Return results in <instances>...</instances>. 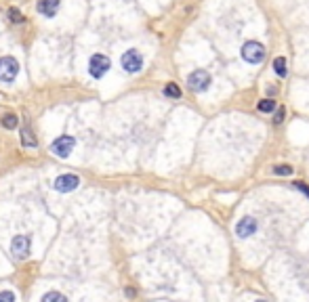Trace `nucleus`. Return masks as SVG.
<instances>
[{
  "instance_id": "f257e3e1",
  "label": "nucleus",
  "mask_w": 309,
  "mask_h": 302,
  "mask_svg": "<svg viewBox=\"0 0 309 302\" xmlns=\"http://www.w3.org/2000/svg\"><path fill=\"white\" fill-rule=\"evenodd\" d=\"M110 59L106 57V55H101V52H97V55H93L91 57V61H89V74L93 76V78H103L108 74V69H110Z\"/></svg>"
},
{
  "instance_id": "f03ea898",
  "label": "nucleus",
  "mask_w": 309,
  "mask_h": 302,
  "mask_svg": "<svg viewBox=\"0 0 309 302\" xmlns=\"http://www.w3.org/2000/svg\"><path fill=\"white\" fill-rule=\"evenodd\" d=\"M187 84H190L192 91L196 93H204L206 88L211 86V74L204 72V69H196L194 74H190V78H187Z\"/></svg>"
},
{
  "instance_id": "7ed1b4c3",
  "label": "nucleus",
  "mask_w": 309,
  "mask_h": 302,
  "mask_svg": "<svg viewBox=\"0 0 309 302\" xmlns=\"http://www.w3.org/2000/svg\"><path fill=\"white\" fill-rule=\"evenodd\" d=\"M242 57L248 63H261L265 59V48L259 42H246L242 46Z\"/></svg>"
},
{
  "instance_id": "20e7f679",
  "label": "nucleus",
  "mask_w": 309,
  "mask_h": 302,
  "mask_svg": "<svg viewBox=\"0 0 309 302\" xmlns=\"http://www.w3.org/2000/svg\"><path fill=\"white\" fill-rule=\"evenodd\" d=\"M19 74V63L13 57H3L0 59V80L3 82H13Z\"/></svg>"
},
{
  "instance_id": "39448f33",
  "label": "nucleus",
  "mask_w": 309,
  "mask_h": 302,
  "mask_svg": "<svg viewBox=\"0 0 309 302\" xmlns=\"http://www.w3.org/2000/svg\"><path fill=\"white\" fill-rule=\"evenodd\" d=\"M120 63H122L124 72L137 74V72H139V69L143 67V57H141L137 50H126L124 55H122V59H120Z\"/></svg>"
},
{
  "instance_id": "423d86ee",
  "label": "nucleus",
  "mask_w": 309,
  "mask_h": 302,
  "mask_svg": "<svg viewBox=\"0 0 309 302\" xmlns=\"http://www.w3.org/2000/svg\"><path fill=\"white\" fill-rule=\"evenodd\" d=\"M30 250H32V241H30L28 235H17V237L11 241V252H13L15 258H19V260L28 258V256H30Z\"/></svg>"
},
{
  "instance_id": "0eeeda50",
  "label": "nucleus",
  "mask_w": 309,
  "mask_h": 302,
  "mask_svg": "<svg viewBox=\"0 0 309 302\" xmlns=\"http://www.w3.org/2000/svg\"><path fill=\"white\" fill-rule=\"evenodd\" d=\"M72 149H74V139L72 136H67V134H63V136H59L53 145H50V151H53L57 157H67L72 153Z\"/></svg>"
},
{
  "instance_id": "6e6552de",
  "label": "nucleus",
  "mask_w": 309,
  "mask_h": 302,
  "mask_svg": "<svg viewBox=\"0 0 309 302\" xmlns=\"http://www.w3.org/2000/svg\"><path fill=\"white\" fill-rule=\"evenodd\" d=\"M80 185V179L76 174H61L55 179V189L61 191V193H67V191H74L76 187Z\"/></svg>"
},
{
  "instance_id": "1a4fd4ad",
  "label": "nucleus",
  "mask_w": 309,
  "mask_h": 302,
  "mask_svg": "<svg viewBox=\"0 0 309 302\" xmlns=\"http://www.w3.org/2000/svg\"><path fill=\"white\" fill-rule=\"evenodd\" d=\"M256 221L252 218V216H244V218H240V223L236 225V233L240 235V237H250L254 231H256Z\"/></svg>"
},
{
  "instance_id": "9d476101",
  "label": "nucleus",
  "mask_w": 309,
  "mask_h": 302,
  "mask_svg": "<svg viewBox=\"0 0 309 302\" xmlns=\"http://www.w3.org/2000/svg\"><path fill=\"white\" fill-rule=\"evenodd\" d=\"M59 11V0H38V13L44 17H55Z\"/></svg>"
},
{
  "instance_id": "9b49d317",
  "label": "nucleus",
  "mask_w": 309,
  "mask_h": 302,
  "mask_svg": "<svg viewBox=\"0 0 309 302\" xmlns=\"http://www.w3.org/2000/svg\"><path fill=\"white\" fill-rule=\"evenodd\" d=\"M21 143L25 147H36V139H34V132L30 128H21Z\"/></svg>"
},
{
  "instance_id": "f8f14e48",
  "label": "nucleus",
  "mask_w": 309,
  "mask_h": 302,
  "mask_svg": "<svg viewBox=\"0 0 309 302\" xmlns=\"http://www.w3.org/2000/svg\"><path fill=\"white\" fill-rule=\"evenodd\" d=\"M17 124H19V118H17L15 114H7V116H3V126H5V128L13 130V128H17Z\"/></svg>"
},
{
  "instance_id": "ddd939ff",
  "label": "nucleus",
  "mask_w": 309,
  "mask_h": 302,
  "mask_svg": "<svg viewBox=\"0 0 309 302\" xmlns=\"http://www.w3.org/2000/svg\"><path fill=\"white\" fill-rule=\"evenodd\" d=\"M40 302H67V298L63 294H59V292H48V294L42 296Z\"/></svg>"
},
{
  "instance_id": "4468645a",
  "label": "nucleus",
  "mask_w": 309,
  "mask_h": 302,
  "mask_svg": "<svg viewBox=\"0 0 309 302\" xmlns=\"http://www.w3.org/2000/svg\"><path fill=\"white\" fill-rule=\"evenodd\" d=\"M273 69H276L278 76H286V59L284 57H278L273 61Z\"/></svg>"
},
{
  "instance_id": "2eb2a0df",
  "label": "nucleus",
  "mask_w": 309,
  "mask_h": 302,
  "mask_svg": "<svg viewBox=\"0 0 309 302\" xmlns=\"http://www.w3.org/2000/svg\"><path fill=\"white\" fill-rule=\"evenodd\" d=\"M273 107H276V101H273V99H263V101L259 103V112H263V114L273 112Z\"/></svg>"
},
{
  "instance_id": "dca6fc26",
  "label": "nucleus",
  "mask_w": 309,
  "mask_h": 302,
  "mask_svg": "<svg viewBox=\"0 0 309 302\" xmlns=\"http://www.w3.org/2000/svg\"><path fill=\"white\" fill-rule=\"evenodd\" d=\"M273 174H278V176H290V174H293V168H290L288 164L273 166Z\"/></svg>"
},
{
  "instance_id": "f3484780",
  "label": "nucleus",
  "mask_w": 309,
  "mask_h": 302,
  "mask_svg": "<svg viewBox=\"0 0 309 302\" xmlns=\"http://www.w3.org/2000/svg\"><path fill=\"white\" fill-rule=\"evenodd\" d=\"M9 19H11L13 23H21V21H23V15L17 11V9H9Z\"/></svg>"
},
{
  "instance_id": "a211bd4d",
  "label": "nucleus",
  "mask_w": 309,
  "mask_h": 302,
  "mask_svg": "<svg viewBox=\"0 0 309 302\" xmlns=\"http://www.w3.org/2000/svg\"><path fill=\"white\" fill-rule=\"evenodd\" d=\"M164 93H166L168 97H175V99H177V97H181V91H179V86H177V84H168V86L164 88Z\"/></svg>"
},
{
  "instance_id": "6ab92c4d",
  "label": "nucleus",
  "mask_w": 309,
  "mask_h": 302,
  "mask_svg": "<svg viewBox=\"0 0 309 302\" xmlns=\"http://www.w3.org/2000/svg\"><path fill=\"white\" fill-rule=\"evenodd\" d=\"M0 302H15L13 292H0Z\"/></svg>"
},
{
  "instance_id": "aec40b11",
  "label": "nucleus",
  "mask_w": 309,
  "mask_h": 302,
  "mask_svg": "<svg viewBox=\"0 0 309 302\" xmlns=\"http://www.w3.org/2000/svg\"><path fill=\"white\" fill-rule=\"evenodd\" d=\"M282 120H284V109H282V107H278V112H276V118H273V122H276V124H282Z\"/></svg>"
},
{
  "instance_id": "412c9836",
  "label": "nucleus",
  "mask_w": 309,
  "mask_h": 302,
  "mask_svg": "<svg viewBox=\"0 0 309 302\" xmlns=\"http://www.w3.org/2000/svg\"><path fill=\"white\" fill-rule=\"evenodd\" d=\"M295 187H297V189H301L305 195H309V187H307V185H303V183H295Z\"/></svg>"
},
{
  "instance_id": "4be33fe9",
  "label": "nucleus",
  "mask_w": 309,
  "mask_h": 302,
  "mask_svg": "<svg viewBox=\"0 0 309 302\" xmlns=\"http://www.w3.org/2000/svg\"><path fill=\"white\" fill-rule=\"evenodd\" d=\"M256 302H267V300H256Z\"/></svg>"
}]
</instances>
